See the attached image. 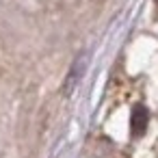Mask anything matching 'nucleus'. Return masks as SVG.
I'll use <instances>...</instances> for the list:
<instances>
[{
    "mask_svg": "<svg viewBox=\"0 0 158 158\" xmlns=\"http://www.w3.org/2000/svg\"><path fill=\"white\" fill-rule=\"evenodd\" d=\"M85 63H87V56L85 54H80L78 59H76V63L72 65V69H69V76L65 78V87H63V93H72L74 91V87L78 85V80H80V76H82V72H85Z\"/></svg>",
    "mask_w": 158,
    "mask_h": 158,
    "instance_id": "obj_1",
    "label": "nucleus"
},
{
    "mask_svg": "<svg viewBox=\"0 0 158 158\" xmlns=\"http://www.w3.org/2000/svg\"><path fill=\"white\" fill-rule=\"evenodd\" d=\"M147 119H149V113L143 104H136L134 110H132V134L134 136H141L147 128Z\"/></svg>",
    "mask_w": 158,
    "mask_h": 158,
    "instance_id": "obj_2",
    "label": "nucleus"
}]
</instances>
